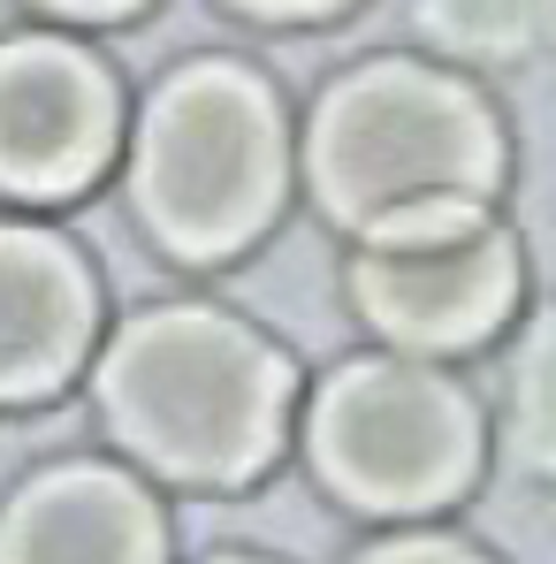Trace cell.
<instances>
[{
    "label": "cell",
    "instance_id": "cell-1",
    "mask_svg": "<svg viewBox=\"0 0 556 564\" xmlns=\"http://www.w3.org/2000/svg\"><path fill=\"white\" fill-rule=\"evenodd\" d=\"M290 367L237 321L168 305L115 336L99 367V412L122 451L176 480H244L275 451Z\"/></svg>",
    "mask_w": 556,
    "mask_h": 564
},
{
    "label": "cell",
    "instance_id": "cell-2",
    "mask_svg": "<svg viewBox=\"0 0 556 564\" xmlns=\"http://www.w3.org/2000/svg\"><path fill=\"white\" fill-rule=\"evenodd\" d=\"M305 153L320 206L351 229L480 206V191L495 184V122L480 115V99L412 62H373L344 77L320 99Z\"/></svg>",
    "mask_w": 556,
    "mask_h": 564
},
{
    "label": "cell",
    "instance_id": "cell-4",
    "mask_svg": "<svg viewBox=\"0 0 556 564\" xmlns=\"http://www.w3.org/2000/svg\"><path fill=\"white\" fill-rule=\"evenodd\" d=\"M472 451V404L450 381L396 359L344 367L313 404V466L367 511H427L458 496Z\"/></svg>",
    "mask_w": 556,
    "mask_h": 564
},
{
    "label": "cell",
    "instance_id": "cell-6",
    "mask_svg": "<svg viewBox=\"0 0 556 564\" xmlns=\"http://www.w3.org/2000/svg\"><path fill=\"white\" fill-rule=\"evenodd\" d=\"M115 145V93L62 39L0 46V191L62 198L92 184Z\"/></svg>",
    "mask_w": 556,
    "mask_h": 564
},
{
    "label": "cell",
    "instance_id": "cell-10",
    "mask_svg": "<svg viewBox=\"0 0 556 564\" xmlns=\"http://www.w3.org/2000/svg\"><path fill=\"white\" fill-rule=\"evenodd\" d=\"M359 564H480V557L458 550V542H443V534H412V542H389V550H373Z\"/></svg>",
    "mask_w": 556,
    "mask_h": 564
},
{
    "label": "cell",
    "instance_id": "cell-8",
    "mask_svg": "<svg viewBox=\"0 0 556 564\" xmlns=\"http://www.w3.org/2000/svg\"><path fill=\"white\" fill-rule=\"evenodd\" d=\"M92 282L46 229H0V397H46L85 359Z\"/></svg>",
    "mask_w": 556,
    "mask_h": 564
},
{
    "label": "cell",
    "instance_id": "cell-11",
    "mask_svg": "<svg viewBox=\"0 0 556 564\" xmlns=\"http://www.w3.org/2000/svg\"><path fill=\"white\" fill-rule=\"evenodd\" d=\"M237 8H252V15H320L336 0H237Z\"/></svg>",
    "mask_w": 556,
    "mask_h": 564
},
{
    "label": "cell",
    "instance_id": "cell-9",
    "mask_svg": "<svg viewBox=\"0 0 556 564\" xmlns=\"http://www.w3.org/2000/svg\"><path fill=\"white\" fill-rule=\"evenodd\" d=\"M511 435L542 473H556V321L526 344L519 389H511Z\"/></svg>",
    "mask_w": 556,
    "mask_h": 564
},
{
    "label": "cell",
    "instance_id": "cell-5",
    "mask_svg": "<svg viewBox=\"0 0 556 564\" xmlns=\"http://www.w3.org/2000/svg\"><path fill=\"white\" fill-rule=\"evenodd\" d=\"M511 290H519L511 237L480 206H435V214L381 221L359 260L367 321L419 351L480 344L511 313Z\"/></svg>",
    "mask_w": 556,
    "mask_h": 564
},
{
    "label": "cell",
    "instance_id": "cell-12",
    "mask_svg": "<svg viewBox=\"0 0 556 564\" xmlns=\"http://www.w3.org/2000/svg\"><path fill=\"white\" fill-rule=\"evenodd\" d=\"M46 8H62V15H122L138 0H46Z\"/></svg>",
    "mask_w": 556,
    "mask_h": 564
},
{
    "label": "cell",
    "instance_id": "cell-3",
    "mask_svg": "<svg viewBox=\"0 0 556 564\" xmlns=\"http://www.w3.org/2000/svg\"><path fill=\"white\" fill-rule=\"evenodd\" d=\"M282 198V115L237 62L168 77L138 130V206L184 260L237 252Z\"/></svg>",
    "mask_w": 556,
    "mask_h": 564
},
{
    "label": "cell",
    "instance_id": "cell-7",
    "mask_svg": "<svg viewBox=\"0 0 556 564\" xmlns=\"http://www.w3.org/2000/svg\"><path fill=\"white\" fill-rule=\"evenodd\" d=\"M0 564H161V511L122 473L62 466L8 503Z\"/></svg>",
    "mask_w": 556,
    "mask_h": 564
}]
</instances>
